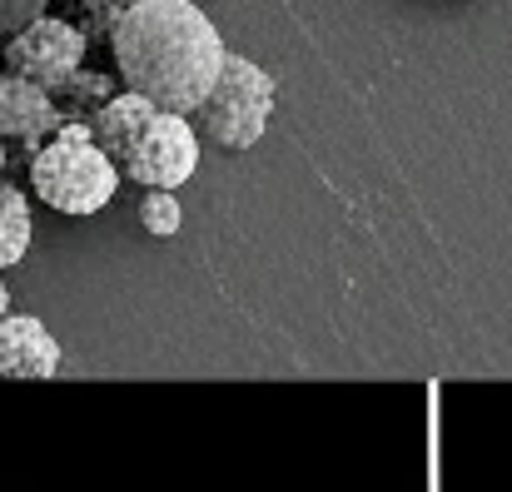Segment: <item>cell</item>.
Masks as SVG:
<instances>
[{"mask_svg":"<svg viewBox=\"0 0 512 492\" xmlns=\"http://www.w3.org/2000/svg\"><path fill=\"white\" fill-rule=\"evenodd\" d=\"M199 155H204V135L194 130V120L179 110H160L155 125L140 135V145L130 150V160L120 169L140 189H179L184 179H194Z\"/></svg>","mask_w":512,"mask_h":492,"instance_id":"cell-5","label":"cell"},{"mask_svg":"<svg viewBox=\"0 0 512 492\" xmlns=\"http://www.w3.org/2000/svg\"><path fill=\"white\" fill-rule=\"evenodd\" d=\"M274 105H279L274 75H269L264 65H254V60H244V55L229 50V55H224V70H219V80H214V90H209V100H204L189 120H194V130H199L214 150L244 155V150H254V145L264 140Z\"/></svg>","mask_w":512,"mask_h":492,"instance_id":"cell-3","label":"cell"},{"mask_svg":"<svg viewBox=\"0 0 512 492\" xmlns=\"http://www.w3.org/2000/svg\"><path fill=\"white\" fill-rule=\"evenodd\" d=\"M155 115H160V105L150 100V95H140V90H115L95 115H90V130H95V145L110 155L115 164L130 160V150L140 145V135L155 125Z\"/></svg>","mask_w":512,"mask_h":492,"instance_id":"cell-8","label":"cell"},{"mask_svg":"<svg viewBox=\"0 0 512 492\" xmlns=\"http://www.w3.org/2000/svg\"><path fill=\"white\" fill-rule=\"evenodd\" d=\"M60 343L55 333L30 314L0 319V378H55Z\"/></svg>","mask_w":512,"mask_h":492,"instance_id":"cell-7","label":"cell"},{"mask_svg":"<svg viewBox=\"0 0 512 492\" xmlns=\"http://www.w3.org/2000/svg\"><path fill=\"white\" fill-rule=\"evenodd\" d=\"M115 95V80H105V75H95V70H75L60 90H55V100H60V120H80V115H95L105 100Z\"/></svg>","mask_w":512,"mask_h":492,"instance_id":"cell-10","label":"cell"},{"mask_svg":"<svg viewBox=\"0 0 512 492\" xmlns=\"http://www.w3.org/2000/svg\"><path fill=\"white\" fill-rule=\"evenodd\" d=\"M60 125L55 90L5 70L0 75V140H45Z\"/></svg>","mask_w":512,"mask_h":492,"instance_id":"cell-6","label":"cell"},{"mask_svg":"<svg viewBox=\"0 0 512 492\" xmlns=\"http://www.w3.org/2000/svg\"><path fill=\"white\" fill-rule=\"evenodd\" d=\"M120 164L95 145L90 120H60L55 135L30 155V194L70 219L100 214L120 189Z\"/></svg>","mask_w":512,"mask_h":492,"instance_id":"cell-2","label":"cell"},{"mask_svg":"<svg viewBox=\"0 0 512 492\" xmlns=\"http://www.w3.org/2000/svg\"><path fill=\"white\" fill-rule=\"evenodd\" d=\"M40 15H45V0H0V40H10Z\"/></svg>","mask_w":512,"mask_h":492,"instance_id":"cell-12","label":"cell"},{"mask_svg":"<svg viewBox=\"0 0 512 492\" xmlns=\"http://www.w3.org/2000/svg\"><path fill=\"white\" fill-rule=\"evenodd\" d=\"M0 179H5V140H0Z\"/></svg>","mask_w":512,"mask_h":492,"instance_id":"cell-15","label":"cell"},{"mask_svg":"<svg viewBox=\"0 0 512 492\" xmlns=\"http://www.w3.org/2000/svg\"><path fill=\"white\" fill-rule=\"evenodd\" d=\"M30 249V204L15 184L0 179V274L15 269Z\"/></svg>","mask_w":512,"mask_h":492,"instance_id":"cell-9","label":"cell"},{"mask_svg":"<svg viewBox=\"0 0 512 492\" xmlns=\"http://www.w3.org/2000/svg\"><path fill=\"white\" fill-rule=\"evenodd\" d=\"M10 314V289H5V274H0V319Z\"/></svg>","mask_w":512,"mask_h":492,"instance_id":"cell-14","label":"cell"},{"mask_svg":"<svg viewBox=\"0 0 512 492\" xmlns=\"http://www.w3.org/2000/svg\"><path fill=\"white\" fill-rule=\"evenodd\" d=\"M85 50H90V35L75 20L40 15L5 40V70H15V75H25L45 90H60L85 65Z\"/></svg>","mask_w":512,"mask_h":492,"instance_id":"cell-4","label":"cell"},{"mask_svg":"<svg viewBox=\"0 0 512 492\" xmlns=\"http://www.w3.org/2000/svg\"><path fill=\"white\" fill-rule=\"evenodd\" d=\"M110 50L130 90L179 115H194L209 100L229 55L219 25L194 0H135L115 20Z\"/></svg>","mask_w":512,"mask_h":492,"instance_id":"cell-1","label":"cell"},{"mask_svg":"<svg viewBox=\"0 0 512 492\" xmlns=\"http://www.w3.org/2000/svg\"><path fill=\"white\" fill-rule=\"evenodd\" d=\"M140 229L150 239H174L184 229V209H179L174 189H145V199H140Z\"/></svg>","mask_w":512,"mask_h":492,"instance_id":"cell-11","label":"cell"},{"mask_svg":"<svg viewBox=\"0 0 512 492\" xmlns=\"http://www.w3.org/2000/svg\"><path fill=\"white\" fill-rule=\"evenodd\" d=\"M130 5H135V0H85V10H90V20H95L90 30L110 35V30H115V20H120ZM90 30H85V35H90Z\"/></svg>","mask_w":512,"mask_h":492,"instance_id":"cell-13","label":"cell"}]
</instances>
